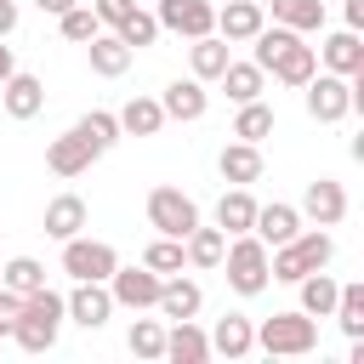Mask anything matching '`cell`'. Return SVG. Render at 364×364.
I'll list each match as a JSON object with an SVG mask.
<instances>
[{"instance_id":"ba28073f","label":"cell","mask_w":364,"mask_h":364,"mask_svg":"<svg viewBox=\"0 0 364 364\" xmlns=\"http://www.w3.org/2000/svg\"><path fill=\"white\" fill-rule=\"evenodd\" d=\"M301 91H307V114H313L318 125H336V119L353 114V85H347V74H330V68H324V74H313Z\"/></svg>"},{"instance_id":"4316f807","label":"cell","mask_w":364,"mask_h":364,"mask_svg":"<svg viewBox=\"0 0 364 364\" xmlns=\"http://www.w3.org/2000/svg\"><path fill=\"white\" fill-rule=\"evenodd\" d=\"M296 290H301V313H307V318H330V307H336V290H341V284H336L324 267H313V273H301V279H296Z\"/></svg>"},{"instance_id":"ab89813d","label":"cell","mask_w":364,"mask_h":364,"mask_svg":"<svg viewBox=\"0 0 364 364\" xmlns=\"http://www.w3.org/2000/svg\"><path fill=\"white\" fill-rule=\"evenodd\" d=\"M91 11H97V23H108V28H119L131 11H136V0H91Z\"/></svg>"},{"instance_id":"60d3db41","label":"cell","mask_w":364,"mask_h":364,"mask_svg":"<svg viewBox=\"0 0 364 364\" xmlns=\"http://www.w3.org/2000/svg\"><path fill=\"white\" fill-rule=\"evenodd\" d=\"M17 313H23V296L0 284V336H11V324H17Z\"/></svg>"},{"instance_id":"d6a6232c","label":"cell","mask_w":364,"mask_h":364,"mask_svg":"<svg viewBox=\"0 0 364 364\" xmlns=\"http://www.w3.org/2000/svg\"><path fill=\"white\" fill-rule=\"evenodd\" d=\"M233 136H239V142H262V136H273V108H267L262 97H256V102H239Z\"/></svg>"},{"instance_id":"5bb4252c","label":"cell","mask_w":364,"mask_h":364,"mask_svg":"<svg viewBox=\"0 0 364 364\" xmlns=\"http://www.w3.org/2000/svg\"><path fill=\"white\" fill-rule=\"evenodd\" d=\"M216 171H222L228 188H250V182L262 176V142H228V148L216 154Z\"/></svg>"},{"instance_id":"8992f818","label":"cell","mask_w":364,"mask_h":364,"mask_svg":"<svg viewBox=\"0 0 364 364\" xmlns=\"http://www.w3.org/2000/svg\"><path fill=\"white\" fill-rule=\"evenodd\" d=\"M148 222H154V233H165V239H188V233L199 228V205H193L182 188H154V193H148Z\"/></svg>"},{"instance_id":"b9f144b4","label":"cell","mask_w":364,"mask_h":364,"mask_svg":"<svg viewBox=\"0 0 364 364\" xmlns=\"http://www.w3.org/2000/svg\"><path fill=\"white\" fill-rule=\"evenodd\" d=\"M11 28H17V6H11V0H0V40H6Z\"/></svg>"},{"instance_id":"277c9868","label":"cell","mask_w":364,"mask_h":364,"mask_svg":"<svg viewBox=\"0 0 364 364\" xmlns=\"http://www.w3.org/2000/svg\"><path fill=\"white\" fill-rule=\"evenodd\" d=\"M256 347L273 353V358H301V353L318 347V324H313L301 307H296V313H273V318L256 324Z\"/></svg>"},{"instance_id":"ee69618b","label":"cell","mask_w":364,"mask_h":364,"mask_svg":"<svg viewBox=\"0 0 364 364\" xmlns=\"http://www.w3.org/2000/svg\"><path fill=\"white\" fill-rule=\"evenodd\" d=\"M34 6H40V11H46V17H63V11H68V6H74V0H34Z\"/></svg>"},{"instance_id":"f6af8a7d","label":"cell","mask_w":364,"mask_h":364,"mask_svg":"<svg viewBox=\"0 0 364 364\" xmlns=\"http://www.w3.org/2000/svg\"><path fill=\"white\" fill-rule=\"evenodd\" d=\"M11 68H17V63H11V46H0V80H6Z\"/></svg>"},{"instance_id":"f546056e","label":"cell","mask_w":364,"mask_h":364,"mask_svg":"<svg viewBox=\"0 0 364 364\" xmlns=\"http://www.w3.org/2000/svg\"><path fill=\"white\" fill-rule=\"evenodd\" d=\"M216 80H222V91H228L233 102H256V97H262V80H267V74H262L256 63H233V57H228V68H222Z\"/></svg>"},{"instance_id":"8fae6325","label":"cell","mask_w":364,"mask_h":364,"mask_svg":"<svg viewBox=\"0 0 364 364\" xmlns=\"http://www.w3.org/2000/svg\"><path fill=\"white\" fill-rule=\"evenodd\" d=\"M108 296H114V307H154L159 301V273L154 267H114L108 273Z\"/></svg>"},{"instance_id":"4dcf8cb0","label":"cell","mask_w":364,"mask_h":364,"mask_svg":"<svg viewBox=\"0 0 364 364\" xmlns=\"http://www.w3.org/2000/svg\"><path fill=\"white\" fill-rule=\"evenodd\" d=\"M273 23L313 34V28H324V0H273Z\"/></svg>"},{"instance_id":"f1b7e54d","label":"cell","mask_w":364,"mask_h":364,"mask_svg":"<svg viewBox=\"0 0 364 364\" xmlns=\"http://www.w3.org/2000/svg\"><path fill=\"white\" fill-rule=\"evenodd\" d=\"M188 63H193V80H216V74L228 68V40H222V34H199V40L188 46Z\"/></svg>"},{"instance_id":"9a60e30c","label":"cell","mask_w":364,"mask_h":364,"mask_svg":"<svg viewBox=\"0 0 364 364\" xmlns=\"http://www.w3.org/2000/svg\"><path fill=\"white\" fill-rule=\"evenodd\" d=\"M301 210H307L318 228H336V222L347 216V188H341V182H330V176H318V182H307Z\"/></svg>"},{"instance_id":"7402d4cb","label":"cell","mask_w":364,"mask_h":364,"mask_svg":"<svg viewBox=\"0 0 364 364\" xmlns=\"http://www.w3.org/2000/svg\"><path fill=\"white\" fill-rule=\"evenodd\" d=\"M91 159H97V154H91V142H85L80 131H63V136L46 148V165H51L57 176H80V171H91Z\"/></svg>"},{"instance_id":"3957f363","label":"cell","mask_w":364,"mask_h":364,"mask_svg":"<svg viewBox=\"0 0 364 364\" xmlns=\"http://www.w3.org/2000/svg\"><path fill=\"white\" fill-rule=\"evenodd\" d=\"M330 256H336V239H330L324 228H301L296 239H284V245H273V250H267V279L296 284L301 273L330 267Z\"/></svg>"},{"instance_id":"603a6c76","label":"cell","mask_w":364,"mask_h":364,"mask_svg":"<svg viewBox=\"0 0 364 364\" xmlns=\"http://www.w3.org/2000/svg\"><path fill=\"white\" fill-rule=\"evenodd\" d=\"M85 216H91V210H85V199H80V193H57V199L46 205V233L63 245V239L85 233Z\"/></svg>"},{"instance_id":"cb8c5ba5","label":"cell","mask_w":364,"mask_h":364,"mask_svg":"<svg viewBox=\"0 0 364 364\" xmlns=\"http://www.w3.org/2000/svg\"><path fill=\"white\" fill-rule=\"evenodd\" d=\"M114 119H119V136H159L165 108H159V97H131Z\"/></svg>"},{"instance_id":"74e56055","label":"cell","mask_w":364,"mask_h":364,"mask_svg":"<svg viewBox=\"0 0 364 364\" xmlns=\"http://www.w3.org/2000/svg\"><path fill=\"white\" fill-rule=\"evenodd\" d=\"M57 28H63V40H74V46H85L91 34H102L97 11H91V6H80V0H74V6H68V11L57 17Z\"/></svg>"},{"instance_id":"7a4b0ae2","label":"cell","mask_w":364,"mask_h":364,"mask_svg":"<svg viewBox=\"0 0 364 364\" xmlns=\"http://www.w3.org/2000/svg\"><path fill=\"white\" fill-rule=\"evenodd\" d=\"M63 318H68L63 296H57L51 284H40V290H28V296H23V313H17V324H11V341H17L23 353H51V347H57Z\"/></svg>"},{"instance_id":"8d00e7d4","label":"cell","mask_w":364,"mask_h":364,"mask_svg":"<svg viewBox=\"0 0 364 364\" xmlns=\"http://www.w3.org/2000/svg\"><path fill=\"white\" fill-rule=\"evenodd\" d=\"M125 347H131L136 358H165V324H159V318H136L131 336H125Z\"/></svg>"},{"instance_id":"f35d334b","label":"cell","mask_w":364,"mask_h":364,"mask_svg":"<svg viewBox=\"0 0 364 364\" xmlns=\"http://www.w3.org/2000/svg\"><path fill=\"white\" fill-rule=\"evenodd\" d=\"M114 34H119V40L131 46V51H142V46H154V40H159V17L136 6V11H131V17L119 23V28H114Z\"/></svg>"},{"instance_id":"d6986e66","label":"cell","mask_w":364,"mask_h":364,"mask_svg":"<svg viewBox=\"0 0 364 364\" xmlns=\"http://www.w3.org/2000/svg\"><path fill=\"white\" fill-rule=\"evenodd\" d=\"M210 353H222V358H245V353H256V324H250L245 313L216 318V330H210Z\"/></svg>"},{"instance_id":"7c38bea8","label":"cell","mask_w":364,"mask_h":364,"mask_svg":"<svg viewBox=\"0 0 364 364\" xmlns=\"http://www.w3.org/2000/svg\"><path fill=\"white\" fill-rule=\"evenodd\" d=\"M0 102H6L11 119H34V114L46 108V85H40L34 74H17V68H11V74L0 80Z\"/></svg>"},{"instance_id":"1f68e13d","label":"cell","mask_w":364,"mask_h":364,"mask_svg":"<svg viewBox=\"0 0 364 364\" xmlns=\"http://www.w3.org/2000/svg\"><path fill=\"white\" fill-rule=\"evenodd\" d=\"M85 142H91V154H108L114 142H119V119L108 114V108H91V114H80V125H74Z\"/></svg>"},{"instance_id":"5b68a950","label":"cell","mask_w":364,"mask_h":364,"mask_svg":"<svg viewBox=\"0 0 364 364\" xmlns=\"http://www.w3.org/2000/svg\"><path fill=\"white\" fill-rule=\"evenodd\" d=\"M222 267H228V284L239 296H262L267 290V245L256 233H233L228 250H222Z\"/></svg>"},{"instance_id":"836d02e7","label":"cell","mask_w":364,"mask_h":364,"mask_svg":"<svg viewBox=\"0 0 364 364\" xmlns=\"http://www.w3.org/2000/svg\"><path fill=\"white\" fill-rule=\"evenodd\" d=\"M330 318H336L347 336H364V284H341V290H336Z\"/></svg>"},{"instance_id":"d4e9b609","label":"cell","mask_w":364,"mask_h":364,"mask_svg":"<svg viewBox=\"0 0 364 364\" xmlns=\"http://www.w3.org/2000/svg\"><path fill=\"white\" fill-rule=\"evenodd\" d=\"M318 57H324V68H330V74H358V68H364V40H358V28L330 34Z\"/></svg>"},{"instance_id":"9c48e42d","label":"cell","mask_w":364,"mask_h":364,"mask_svg":"<svg viewBox=\"0 0 364 364\" xmlns=\"http://www.w3.org/2000/svg\"><path fill=\"white\" fill-rule=\"evenodd\" d=\"M63 307H68V318H74V324L102 330V324H108V313H114V296H108V284H102V279H74V290L63 296Z\"/></svg>"},{"instance_id":"4fadbf2b","label":"cell","mask_w":364,"mask_h":364,"mask_svg":"<svg viewBox=\"0 0 364 364\" xmlns=\"http://www.w3.org/2000/svg\"><path fill=\"white\" fill-rule=\"evenodd\" d=\"M159 108H165V119H205V108H210V91H205V80H171L165 85V97H159Z\"/></svg>"},{"instance_id":"e0dca14e","label":"cell","mask_w":364,"mask_h":364,"mask_svg":"<svg viewBox=\"0 0 364 364\" xmlns=\"http://www.w3.org/2000/svg\"><path fill=\"white\" fill-rule=\"evenodd\" d=\"M165 358H171V364H205V358H210V336H205L193 318H171V330H165Z\"/></svg>"},{"instance_id":"44dd1931","label":"cell","mask_w":364,"mask_h":364,"mask_svg":"<svg viewBox=\"0 0 364 364\" xmlns=\"http://www.w3.org/2000/svg\"><path fill=\"white\" fill-rule=\"evenodd\" d=\"M85 57H91V74H102V80H119L131 68V46L119 34H91L85 40Z\"/></svg>"},{"instance_id":"d590c367","label":"cell","mask_w":364,"mask_h":364,"mask_svg":"<svg viewBox=\"0 0 364 364\" xmlns=\"http://www.w3.org/2000/svg\"><path fill=\"white\" fill-rule=\"evenodd\" d=\"M0 284H6V290H17V296H28V290H40V284H46V267H40L34 256H11V262L0 267Z\"/></svg>"},{"instance_id":"7bdbcfd3","label":"cell","mask_w":364,"mask_h":364,"mask_svg":"<svg viewBox=\"0 0 364 364\" xmlns=\"http://www.w3.org/2000/svg\"><path fill=\"white\" fill-rule=\"evenodd\" d=\"M347 28H364V0H347Z\"/></svg>"},{"instance_id":"484cf974","label":"cell","mask_w":364,"mask_h":364,"mask_svg":"<svg viewBox=\"0 0 364 364\" xmlns=\"http://www.w3.org/2000/svg\"><path fill=\"white\" fill-rule=\"evenodd\" d=\"M250 222H256V199H250V188H228V193L216 199V228L233 239V233H250Z\"/></svg>"},{"instance_id":"6da1fadb","label":"cell","mask_w":364,"mask_h":364,"mask_svg":"<svg viewBox=\"0 0 364 364\" xmlns=\"http://www.w3.org/2000/svg\"><path fill=\"white\" fill-rule=\"evenodd\" d=\"M262 74H273L279 85H307L313 74H318V51L296 34V28H284V23H262L256 28V57H250Z\"/></svg>"},{"instance_id":"ac0fdd59","label":"cell","mask_w":364,"mask_h":364,"mask_svg":"<svg viewBox=\"0 0 364 364\" xmlns=\"http://www.w3.org/2000/svg\"><path fill=\"white\" fill-rule=\"evenodd\" d=\"M165 318H193L199 307H205V290L193 284V279H182V273H165L159 279V301H154Z\"/></svg>"},{"instance_id":"ffe728a7","label":"cell","mask_w":364,"mask_h":364,"mask_svg":"<svg viewBox=\"0 0 364 364\" xmlns=\"http://www.w3.org/2000/svg\"><path fill=\"white\" fill-rule=\"evenodd\" d=\"M262 23H267L262 0H228V6L216 11V34H222V40H256Z\"/></svg>"},{"instance_id":"2e32d148","label":"cell","mask_w":364,"mask_h":364,"mask_svg":"<svg viewBox=\"0 0 364 364\" xmlns=\"http://www.w3.org/2000/svg\"><path fill=\"white\" fill-rule=\"evenodd\" d=\"M250 233L273 250V245H284V239H296V233H301V210H296V205H279V199H273V205H256Z\"/></svg>"},{"instance_id":"83f0119b","label":"cell","mask_w":364,"mask_h":364,"mask_svg":"<svg viewBox=\"0 0 364 364\" xmlns=\"http://www.w3.org/2000/svg\"><path fill=\"white\" fill-rule=\"evenodd\" d=\"M182 250H188V267H222V250H228V233L222 228H193L188 239H182Z\"/></svg>"},{"instance_id":"52a82bcc","label":"cell","mask_w":364,"mask_h":364,"mask_svg":"<svg viewBox=\"0 0 364 364\" xmlns=\"http://www.w3.org/2000/svg\"><path fill=\"white\" fill-rule=\"evenodd\" d=\"M114 267H119V250H114V245L85 239V233L63 239V273H68V279H102V284H108Z\"/></svg>"},{"instance_id":"e575fe53","label":"cell","mask_w":364,"mask_h":364,"mask_svg":"<svg viewBox=\"0 0 364 364\" xmlns=\"http://www.w3.org/2000/svg\"><path fill=\"white\" fill-rule=\"evenodd\" d=\"M142 267H154L159 279H165V273H182V267H188V250H182V239H165V233H159V239L142 250Z\"/></svg>"},{"instance_id":"30bf717a","label":"cell","mask_w":364,"mask_h":364,"mask_svg":"<svg viewBox=\"0 0 364 364\" xmlns=\"http://www.w3.org/2000/svg\"><path fill=\"white\" fill-rule=\"evenodd\" d=\"M159 28H171V34H188V40H199V34H216V6L210 0H159Z\"/></svg>"}]
</instances>
